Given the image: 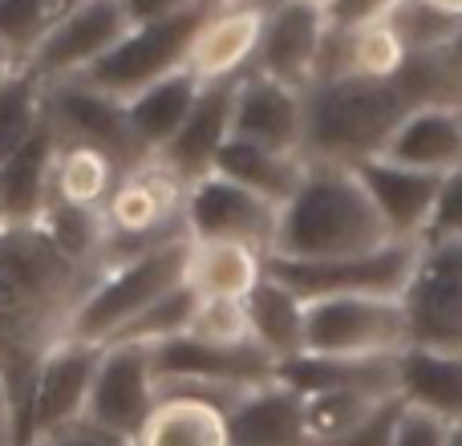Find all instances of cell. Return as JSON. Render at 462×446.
Segmentation results:
<instances>
[{
	"label": "cell",
	"instance_id": "32",
	"mask_svg": "<svg viewBox=\"0 0 462 446\" xmlns=\"http://www.w3.org/2000/svg\"><path fill=\"white\" fill-rule=\"evenodd\" d=\"M49 122V86H41L29 70H16L0 81V163L16 154Z\"/></svg>",
	"mask_w": 462,
	"mask_h": 446
},
{
	"label": "cell",
	"instance_id": "27",
	"mask_svg": "<svg viewBox=\"0 0 462 446\" xmlns=\"http://www.w3.org/2000/svg\"><path fill=\"white\" fill-rule=\"evenodd\" d=\"M276 377L296 394H320V390L398 394V358H325V353H300V358L276 366Z\"/></svg>",
	"mask_w": 462,
	"mask_h": 446
},
{
	"label": "cell",
	"instance_id": "1",
	"mask_svg": "<svg viewBox=\"0 0 462 446\" xmlns=\"http://www.w3.org/2000/svg\"><path fill=\"white\" fill-rule=\"evenodd\" d=\"M97 276L102 268L69 260L41 223L0 231V382L13 390L16 410L45 353L69 337Z\"/></svg>",
	"mask_w": 462,
	"mask_h": 446
},
{
	"label": "cell",
	"instance_id": "41",
	"mask_svg": "<svg viewBox=\"0 0 462 446\" xmlns=\"http://www.w3.org/2000/svg\"><path fill=\"white\" fill-rule=\"evenodd\" d=\"M37 446H138V442H126V439H114V434L97 431V426H89L86 418L73 426H65L61 434H53V439L37 442Z\"/></svg>",
	"mask_w": 462,
	"mask_h": 446
},
{
	"label": "cell",
	"instance_id": "14",
	"mask_svg": "<svg viewBox=\"0 0 462 446\" xmlns=\"http://www.w3.org/2000/svg\"><path fill=\"white\" fill-rule=\"evenodd\" d=\"M328 33L333 29L320 0H268L260 53L252 70L309 94L320 78Z\"/></svg>",
	"mask_w": 462,
	"mask_h": 446
},
{
	"label": "cell",
	"instance_id": "7",
	"mask_svg": "<svg viewBox=\"0 0 462 446\" xmlns=\"http://www.w3.org/2000/svg\"><path fill=\"white\" fill-rule=\"evenodd\" d=\"M422 244L418 239H390L361 256L341 260H280L268 256V276L288 284L304 304L325 296H402L418 268Z\"/></svg>",
	"mask_w": 462,
	"mask_h": 446
},
{
	"label": "cell",
	"instance_id": "2",
	"mask_svg": "<svg viewBox=\"0 0 462 446\" xmlns=\"http://www.w3.org/2000/svg\"><path fill=\"white\" fill-rule=\"evenodd\" d=\"M458 102L462 70L447 53H414L390 81L325 78L304 94V159L357 167L382 154L410 110Z\"/></svg>",
	"mask_w": 462,
	"mask_h": 446
},
{
	"label": "cell",
	"instance_id": "20",
	"mask_svg": "<svg viewBox=\"0 0 462 446\" xmlns=\"http://www.w3.org/2000/svg\"><path fill=\"white\" fill-rule=\"evenodd\" d=\"M239 81V78H236ZM236 81H216V86L199 89V102L191 106L187 122L179 126V135L167 143V151L154 154L162 159L187 187L195 179L211 175L219 146L231 138V106H236Z\"/></svg>",
	"mask_w": 462,
	"mask_h": 446
},
{
	"label": "cell",
	"instance_id": "31",
	"mask_svg": "<svg viewBox=\"0 0 462 446\" xmlns=\"http://www.w3.org/2000/svg\"><path fill=\"white\" fill-rule=\"evenodd\" d=\"M304 398V439L309 446H325L353 426H361L382 402L398 398V394H377V390H320L300 394Z\"/></svg>",
	"mask_w": 462,
	"mask_h": 446
},
{
	"label": "cell",
	"instance_id": "45",
	"mask_svg": "<svg viewBox=\"0 0 462 446\" xmlns=\"http://www.w3.org/2000/svg\"><path fill=\"white\" fill-rule=\"evenodd\" d=\"M447 57H450V61H455L458 70H462V21H458L455 37H450V45H447Z\"/></svg>",
	"mask_w": 462,
	"mask_h": 446
},
{
	"label": "cell",
	"instance_id": "19",
	"mask_svg": "<svg viewBox=\"0 0 462 446\" xmlns=\"http://www.w3.org/2000/svg\"><path fill=\"white\" fill-rule=\"evenodd\" d=\"M377 159L426 175H450L462 167V118L458 106H418L385 138Z\"/></svg>",
	"mask_w": 462,
	"mask_h": 446
},
{
	"label": "cell",
	"instance_id": "48",
	"mask_svg": "<svg viewBox=\"0 0 462 446\" xmlns=\"http://www.w3.org/2000/svg\"><path fill=\"white\" fill-rule=\"evenodd\" d=\"M216 8H231V5H255V0H211Z\"/></svg>",
	"mask_w": 462,
	"mask_h": 446
},
{
	"label": "cell",
	"instance_id": "42",
	"mask_svg": "<svg viewBox=\"0 0 462 446\" xmlns=\"http://www.w3.org/2000/svg\"><path fill=\"white\" fill-rule=\"evenodd\" d=\"M130 13V21L143 24V21H162V16H175V13H187V8H199V5H211V0H122Z\"/></svg>",
	"mask_w": 462,
	"mask_h": 446
},
{
	"label": "cell",
	"instance_id": "28",
	"mask_svg": "<svg viewBox=\"0 0 462 446\" xmlns=\"http://www.w3.org/2000/svg\"><path fill=\"white\" fill-rule=\"evenodd\" d=\"M304 167L309 159L304 154H284V151H268V146L244 143V138H227L216 154V175L231 179V183L247 187V191L272 200L276 208H284L288 200L296 195L304 179Z\"/></svg>",
	"mask_w": 462,
	"mask_h": 446
},
{
	"label": "cell",
	"instance_id": "29",
	"mask_svg": "<svg viewBox=\"0 0 462 446\" xmlns=\"http://www.w3.org/2000/svg\"><path fill=\"white\" fill-rule=\"evenodd\" d=\"M247 317H252V337L276 366L304 353V301L288 284L263 272L260 288L247 296Z\"/></svg>",
	"mask_w": 462,
	"mask_h": 446
},
{
	"label": "cell",
	"instance_id": "12",
	"mask_svg": "<svg viewBox=\"0 0 462 446\" xmlns=\"http://www.w3.org/2000/svg\"><path fill=\"white\" fill-rule=\"evenodd\" d=\"M402 304L410 317V345L462 353V239L422 244Z\"/></svg>",
	"mask_w": 462,
	"mask_h": 446
},
{
	"label": "cell",
	"instance_id": "33",
	"mask_svg": "<svg viewBox=\"0 0 462 446\" xmlns=\"http://www.w3.org/2000/svg\"><path fill=\"white\" fill-rule=\"evenodd\" d=\"M78 5L81 0H0V41H5L24 65V57H29Z\"/></svg>",
	"mask_w": 462,
	"mask_h": 446
},
{
	"label": "cell",
	"instance_id": "47",
	"mask_svg": "<svg viewBox=\"0 0 462 446\" xmlns=\"http://www.w3.org/2000/svg\"><path fill=\"white\" fill-rule=\"evenodd\" d=\"M447 446H462V423L450 426V434H447Z\"/></svg>",
	"mask_w": 462,
	"mask_h": 446
},
{
	"label": "cell",
	"instance_id": "17",
	"mask_svg": "<svg viewBox=\"0 0 462 446\" xmlns=\"http://www.w3.org/2000/svg\"><path fill=\"white\" fill-rule=\"evenodd\" d=\"M263 16H268V0L255 5H231L211 8L203 16L199 33L187 53V70L195 73L199 86H216V81H236L255 65L263 37Z\"/></svg>",
	"mask_w": 462,
	"mask_h": 446
},
{
	"label": "cell",
	"instance_id": "15",
	"mask_svg": "<svg viewBox=\"0 0 462 446\" xmlns=\"http://www.w3.org/2000/svg\"><path fill=\"white\" fill-rule=\"evenodd\" d=\"M49 122L61 143H89L110 151L122 167L143 163L126 122V102L94 89L89 81L73 78L61 86H49Z\"/></svg>",
	"mask_w": 462,
	"mask_h": 446
},
{
	"label": "cell",
	"instance_id": "16",
	"mask_svg": "<svg viewBox=\"0 0 462 446\" xmlns=\"http://www.w3.org/2000/svg\"><path fill=\"white\" fill-rule=\"evenodd\" d=\"M231 138L268 146V151L304 154V89L247 70L236 81Z\"/></svg>",
	"mask_w": 462,
	"mask_h": 446
},
{
	"label": "cell",
	"instance_id": "26",
	"mask_svg": "<svg viewBox=\"0 0 462 446\" xmlns=\"http://www.w3.org/2000/svg\"><path fill=\"white\" fill-rule=\"evenodd\" d=\"M53 154H57V135L53 122H45L21 151L0 163V208H5L13 228H32L45 216Z\"/></svg>",
	"mask_w": 462,
	"mask_h": 446
},
{
	"label": "cell",
	"instance_id": "9",
	"mask_svg": "<svg viewBox=\"0 0 462 446\" xmlns=\"http://www.w3.org/2000/svg\"><path fill=\"white\" fill-rule=\"evenodd\" d=\"M102 349L106 345L65 337L61 345L45 353V361L32 374L29 398L21 406V446H37L86 418L89 390H94L97 366H102Z\"/></svg>",
	"mask_w": 462,
	"mask_h": 446
},
{
	"label": "cell",
	"instance_id": "46",
	"mask_svg": "<svg viewBox=\"0 0 462 446\" xmlns=\"http://www.w3.org/2000/svg\"><path fill=\"white\" fill-rule=\"evenodd\" d=\"M430 8H439V13H447V16H458L462 21V0H426Z\"/></svg>",
	"mask_w": 462,
	"mask_h": 446
},
{
	"label": "cell",
	"instance_id": "36",
	"mask_svg": "<svg viewBox=\"0 0 462 446\" xmlns=\"http://www.w3.org/2000/svg\"><path fill=\"white\" fill-rule=\"evenodd\" d=\"M187 337L208 345H255L247 301H208V296H199Z\"/></svg>",
	"mask_w": 462,
	"mask_h": 446
},
{
	"label": "cell",
	"instance_id": "18",
	"mask_svg": "<svg viewBox=\"0 0 462 446\" xmlns=\"http://www.w3.org/2000/svg\"><path fill=\"white\" fill-rule=\"evenodd\" d=\"M357 175H361V183H365L374 208L382 211L390 236L418 239V244H422L426 228H430V216H434V200H439L442 175L398 167V163H385V159H377V154L357 163Z\"/></svg>",
	"mask_w": 462,
	"mask_h": 446
},
{
	"label": "cell",
	"instance_id": "37",
	"mask_svg": "<svg viewBox=\"0 0 462 446\" xmlns=\"http://www.w3.org/2000/svg\"><path fill=\"white\" fill-rule=\"evenodd\" d=\"M442 239H462V167L442 175L434 216H430L422 244H442Z\"/></svg>",
	"mask_w": 462,
	"mask_h": 446
},
{
	"label": "cell",
	"instance_id": "38",
	"mask_svg": "<svg viewBox=\"0 0 462 446\" xmlns=\"http://www.w3.org/2000/svg\"><path fill=\"white\" fill-rule=\"evenodd\" d=\"M328 16V29L333 33H357L365 24L390 21V13L402 0H320Z\"/></svg>",
	"mask_w": 462,
	"mask_h": 446
},
{
	"label": "cell",
	"instance_id": "39",
	"mask_svg": "<svg viewBox=\"0 0 462 446\" xmlns=\"http://www.w3.org/2000/svg\"><path fill=\"white\" fill-rule=\"evenodd\" d=\"M402 410H406V402H402V394H398V398L382 402L361 426H353L349 434H341V439H333L325 446H393V431H398Z\"/></svg>",
	"mask_w": 462,
	"mask_h": 446
},
{
	"label": "cell",
	"instance_id": "50",
	"mask_svg": "<svg viewBox=\"0 0 462 446\" xmlns=\"http://www.w3.org/2000/svg\"><path fill=\"white\" fill-rule=\"evenodd\" d=\"M458 118H462V102H458Z\"/></svg>",
	"mask_w": 462,
	"mask_h": 446
},
{
	"label": "cell",
	"instance_id": "10",
	"mask_svg": "<svg viewBox=\"0 0 462 446\" xmlns=\"http://www.w3.org/2000/svg\"><path fill=\"white\" fill-rule=\"evenodd\" d=\"M159 406V377H154V345L114 341L102 349L94 390H89L86 423L114 439L138 442L143 426Z\"/></svg>",
	"mask_w": 462,
	"mask_h": 446
},
{
	"label": "cell",
	"instance_id": "6",
	"mask_svg": "<svg viewBox=\"0 0 462 446\" xmlns=\"http://www.w3.org/2000/svg\"><path fill=\"white\" fill-rule=\"evenodd\" d=\"M410 349L402 296H325L304 304V353L398 358Z\"/></svg>",
	"mask_w": 462,
	"mask_h": 446
},
{
	"label": "cell",
	"instance_id": "5",
	"mask_svg": "<svg viewBox=\"0 0 462 446\" xmlns=\"http://www.w3.org/2000/svg\"><path fill=\"white\" fill-rule=\"evenodd\" d=\"M183 200H187V183L162 159H143L122 171L118 187L110 191V200L102 208L106 231H110L106 264L187 236Z\"/></svg>",
	"mask_w": 462,
	"mask_h": 446
},
{
	"label": "cell",
	"instance_id": "4",
	"mask_svg": "<svg viewBox=\"0 0 462 446\" xmlns=\"http://www.w3.org/2000/svg\"><path fill=\"white\" fill-rule=\"evenodd\" d=\"M187 256H191V236H179L126 256V260L106 264L97 284L89 288V296L73 317L69 337L89 345L118 341L151 304H159L162 296L187 284Z\"/></svg>",
	"mask_w": 462,
	"mask_h": 446
},
{
	"label": "cell",
	"instance_id": "34",
	"mask_svg": "<svg viewBox=\"0 0 462 446\" xmlns=\"http://www.w3.org/2000/svg\"><path fill=\"white\" fill-rule=\"evenodd\" d=\"M390 24L398 29V37L406 41L410 53H447L450 37L458 29V16H447L439 8H430L426 0H402L390 13Z\"/></svg>",
	"mask_w": 462,
	"mask_h": 446
},
{
	"label": "cell",
	"instance_id": "13",
	"mask_svg": "<svg viewBox=\"0 0 462 446\" xmlns=\"http://www.w3.org/2000/svg\"><path fill=\"white\" fill-rule=\"evenodd\" d=\"M183 228L191 239H236L272 256L280 236V208L211 171L187 187Z\"/></svg>",
	"mask_w": 462,
	"mask_h": 446
},
{
	"label": "cell",
	"instance_id": "30",
	"mask_svg": "<svg viewBox=\"0 0 462 446\" xmlns=\"http://www.w3.org/2000/svg\"><path fill=\"white\" fill-rule=\"evenodd\" d=\"M138 446H231L227 410L199 398H159Z\"/></svg>",
	"mask_w": 462,
	"mask_h": 446
},
{
	"label": "cell",
	"instance_id": "25",
	"mask_svg": "<svg viewBox=\"0 0 462 446\" xmlns=\"http://www.w3.org/2000/svg\"><path fill=\"white\" fill-rule=\"evenodd\" d=\"M122 163L110 151L89 143H61L57 138L53 175H49V203L73 211H102L110 191L122 179Z\"/></svg>",
	"mask_w": 462,
	"mask_h": 446
},
{
	"label": "cell",
	"instance_id": "3",
	"mask_svg": "<svg viewBox=\"0 0 462 446\" xmlns=\"http://www.w3.org/2000/svg\"><path fill=\"white\" fill-rule=\"evenodd\" d=\"M382 211L374 208L357 167L309 159L296 195L280 208V260H341L390 244Z\"/></svg>",
	"mask_w": 462,
	"mask_h": 446
},
{
	"label": "cell",
	"instance_id": "8",
	"mask_svg": "<svg viewBox=\"0 0 462 446\" xmlns=\"http://www.w3.org/2000/svg\"><path fill=\"white\" fill-rule=\"evenodd\" d=\"M211 8L216 5H199V8H187V13L162 16V21L134 24L81 81H89L94 89L118 98V102H130V98L143 94V89L154 86L159 78L183 70L195 33H199L203 16H208Z\"/></svg>",
	"mask_w": 462,
	"mask_h": 446
},
{
	"label": "cell",
	"instance_id": "49",
	"mask_svg": "<svg viewBox=\"0 0 462 446\" xmlns=\"http://www.w3.org/2000/svg\"><path fill=\"white\" fill-rule=\"evenodd\" d=\"M13 223H8V216H5V208H0V231H8Z\"/></svg>",
	"mask_w": 462,
	"mask_h": 446
},
{
	"label": "cell",
	"instance_id": "40",
	"mask_svg": "<svg viewBox=\"0 0 462 446\" xmlns=\"http://www.w3.org/2000/svg\"><path fill=\"white\" fill-rule=\"evenodd\" d=\"M450 423L426 414L418 406H406L398 418V431H393V446H447Z\"/></svg>",
	"mask_w": 462,
	"mask_h": 446
},
{
	"label": "cell",
	"instance_id": "22",
	"mask_svg": "<svg viewBox=\"0 0 462 446\" xmlns=\"http://www.w3.org/2000/svg\"><path fill=\"white\" fill-rule=\"evenodd\" d=\"M199 89L203 86L195 81V73L183 65V70L167 73L154 86H146L143 94L130 98L126 122H130V135H134V146L143 159H154V154L167 151V143L179 135L191 106L199 102Z\"/></svg>",
	"mask_w": 462,
	"mask_h": 446
},
{
	"label": "cell",
	"instance_id": "43",
	"mask_svg": "<svg viewBox=\"0 0 462 446\" xmlns=\"http://www.w3.org/2000/svg\"><path fill=\"white\" fill-rule=\"evenodd\" d=\"M0 446H21V410L5 382H0Z\"/></svg>",
	"mask_w": 462,
	"mask_h": 446
},
{
	"label": "cell",
	"instance_id": "23",
	"mask_svg": "<svg viewBox=\"0 0 462 446\" xmlns=\"http://www.w3.org/2000/svg\"><path fill=\"white\" fill-rule=\"evenodd\" d=\"M231 446H309L304 439V398L284 382L244 394L227 414Z\"/></svg>",
	"mask_w": 462,
	"mask_h": 446
},
{
	"label": "cell",
	"instance_id": "35",
	"mask_svg": "<svg viewBox=\"0 0 462 446\" xmlns=\"http://www.w3.org/2000/svg\"><path fill=\"white\" fill-rule=\"evenodd\" d=\"M195 304H199V296L191 293V288H175L171 296H162L159 304H151V309L143 312V317L134 321V325L126 329V333L118 337V341H138V345H162L171 341V337H183L187 329H191V317H195ZM114 345V341H110Z\"/></svg>",
	"mask_w": 462,
	"mask_h": 446
},
{
	"label": "cell",
	"instance_id": "21",
	"mask_svg": "<svg viewBox=\"0 0 462 446\" xmlns=\"http://www.w3.org/2000/svg\"><path fill=\"white\" fill-rule=\"evenodd\" d=\"M268 272V256L236 239H191L187 288L208 301H247Z\"/></svg>",
	"mask_w": 462,
	"mask_h": 446
},
{
	"label": "cell",
	"instance_id": "24",
	"mask_svg": "<svg viewBox=\"0 0 462 446\" xmlns=\"http://www.w3.org/2000/svg\"><path fill=\"white\" fill-rule=\"evenodd\" d=\"M398 394L442 423H462V353L410 345L398 353Z\"/></svg>",
	"mask_w": 462,
	"mask_h": 446
},
{
	"label": "cell",
	"instance_id": "44",
	"mask_svg": "<svg viewBox=\"0 0 462 446\" xmlns=\"http://www.w3.org/2000/svg\"><path fill=\"white\" fill-rule=\"evenodd\" d=\"M16 70H21V57H16L13 49H8L5 41H0V81H5V78H13Z\"/></svg>",
	"mask_w": 462,
	"mask_h": 446
},
{
	"label": "cell",
	"instance_id": "11",
	"mask_svg": "<svg viewBox=\"0 0 462 446\" xmlns=\"http://www.w3.org/2000/svg\"><path fill=\"white\" fill-rule=\"evenodd\" d=\"M134 29L122 0H81L29 57L24 70L41 86H61V81L86 78L126 33Z\"/></svg>",
	"mask_w": 462,
	"mask_h": 446
}]
</instances>
